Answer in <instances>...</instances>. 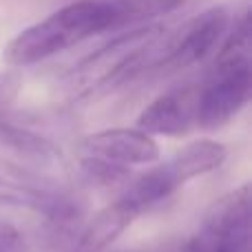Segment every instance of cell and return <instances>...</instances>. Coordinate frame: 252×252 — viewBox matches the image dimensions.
Listing matches in <instances>:
<instances>
[{
    "instance_id": "4fadbf2b",
    "label": "cell",
    "mask_w": 252,
    "mask_h": 252,
    "mask_svg": "<svg viewBox=\"0 0 252 252\" xmlns=\"http://www.w3.org/2000/svg\"><path fill=\"white\" fill-rule=\"evenodd\" d=\"M31 239L16 226L0 217V252H31Z\"/></svg>"
},
{
    "instance_id": "ba28073f",
    "label": "cell",
    "mask_w": 252,
    "mask_h": 252,
    "mask_svg": "<svg viewBox=\"0 0 252 252\" xmlns=\"http://www.w3.org/2000/svg\"><path fill=\"white\" fill-rule=\"evenodd\" d=\"M137 128L166 137L188 135L197 128V87H179L153 100L139 113Z\"/></svg>"
},
{
    "instance_id": "30bf717a",
    "label": "cell",
    "mask_w": 252,
    "mask_h": 252,
    "mask_svg": "<svg viewBox=\"0 0 252 252\" xmlns=\"http://www.w3.org/2000/svg\"><path fill=\"white\" fill-rule=\"evenodd\" d=\"M0 144L16 153L29 166L49 168L62 164V153L47 135L38 133L35 128L16 122L9 115L0 113Z\"/></svg>"
},
{
    "instance_id": "52a82bcc",
    "label": "cell",
    "mask_w": 252,
    "mask_h": 252,
    "mask_svg": "<svg viewBox=\"0 0 252 252\" xmlns=\"http://www.w3.org/2000/svg\"><path fill=\"white\" fill-rule=\"evenodd\" d=\"M80 155L100 157L118 166L153 164L159 159V146L153 135L139 128H104L84 135L78 142Z\"/></svg>"
},
{
    "instance_id": "8fae6325",
    "label": "cell",
    "mask_w": 252,
    "mask_h": 252,
    "mask_svg": "<svg viewBox=\"0 0 252 252\" xmlns=\"http://www.w3.org/2000/svg\"><path fill=\"white\" fill-rule=\"evenodd\" d=\"M184 4V0H113L115 22L113 31L126 29V27L146 25L159 16L175 11Z\"/></svg>"
},
{
    "instance_id": "7c38bea8",
    "label": "cell",
    "mask_w": 252,
    "mask_h": 252,
    "mask_svg": "<svg viewBox=\"0 0 252 252\" xmlns=\"http://www.w3.org/2000/svg\"><path fill=\"white\" fill-rule=\"evenodd\" d=\"M80 168H82L84 177L89 182L102 184V186H111V184H120L124 179H128V168L126 166L111 164V161H104L100 157L80 155Z\"/></svg>"
},
{
    "instance_id": "8992f818",
    "label": "cell",
    "mask_w": 252,
    "mask_h": 252,
    "mask_svg": "<svg viewBox=\"0 0 252 252\" xmlns=\"http://www.w3.org/2000/svg\"><path fill=\"white\" fill-rule=\"evenodd\" d=\"M177 252H250V186L235 188L208 206L201 223Z\"/></svg>"
},
{
    "instance_id": "5bb4252c",
    "label": "cell",
    "mask_w": 252,
    "mask_h": 252,
    "mask_svg": "<svg viewBox=\"0 0 252 252\" xmlns=\"http://www.w3.org/2000/svg\"><path fill=\"white\" fill-rule=\"evenodd\" d=\"M20 87L22 80L16 71H0V113H4L9 104L16 100Z\"/></svg>"
},
{
    "instance_id": "3957f363",
    "label": "cell",
    "mask_w": 252,
    "mask_h": 252,
    "mask_svg": "<svg viewBox=\"0 0 252 252\" xmlns=\"http://www.w3.org/2000/svg\"><path fill=\"white\" fill-rule=\"evenodd\" d=\"M161 33L164 27L151 22L128 27V31L118 33L73 66L69 73V87L78 95H91L133 80L144 73L148 51Z\"/></svg>"
},
{
    "instance_id": "5b68a950",
    "label": "cell",
    "mask_w": 252,
    "mask_h": 252,
    "mask_svg": "<svg viewBox=\"0 0 252 252\" xmlns=\"http://www.w3.org/2000/svg\"><path fill=\"white\" fill-rule=\"evenodd\" d=\"M228 22L230 16L226 7H210L184 22L175 33L164 35V31L153 42L144 71L173 73L201 62L210 51H215L219 40L226 35Z\"/></svg>"
},
{
    "instance_id": "277c9868",
    "label": "cell",
    "mask_w": 252,
    "mask_h": 252,
    "mask_svg": "<svg viewBox=\"0 0 252 252\" xmlns=\"http://www.w3.org/2000/svg\"><path fill=\"white\" fill-rule=\"evenodd\" d=\"M226 157L228 151L223 144L215 142V139H197V142L184 146L179 153H175L164 164L135 177L126 186L122 197H126L144 215L146 210L168 199L186 182L210 173V170H217L226 161Z\"/></svg>"
},
{
    "instance_id": "7a4b0ae2",
    "label": "cell",
    "mask_w": 252,
    "mask_h": 252,
    "mask_svg": "<svg viewBox=\"0 0 252 252\" xmlns=\"http://www.w3.org/2000/svg\"><path fill=\"white\" fill-rule=\"evenodd\" d=\"M252 87L250 18H239L201 87H197V128L217 130L239 115L248 104Z\"/></svg>"
},
{
    "instance_id": "9a60e30c",
    "label": "cell",
    "mask_w": 252,
    "mask_h": 252,
    "mask_svg": "<svg viewBox=\"0 0 252 252\" xmlns=\"http://www.w3.org/2000/svg\"><path fill=\"white\" fill-rule=\"evenodd\" d=\"M130 252H177V250H170L168 246H164V248H146V250H130Z\"/></svg>"
},
{
    "instance_id": "9c48e42d",
    "label": "cell",
    "mask_w": 252,
    "mask_h": 252,
    "mask_svg": "<svg viewBox=\"0 0 252 252\" xmlns=\"http://www.w3.org/2000/svg\"><path fill=\"white\" fill-rule=\"evenodd\" d=\"M139 215L142 213L120 195L113 204L97 210L87 223H80L64 252H104Z\"/></svg>"
},
{
    "instance_id": "6da1fadb",
    "label": "cell",
    "mask_w": 252,
    "mask_h": 252,
    "mask_svg": "<svg viewBox=\"0 0 252 252\" xmlns=\"http://www.w3.org/2000/svg\"><path fill=\"white\" fill-rule=\"evenodd\" d=\"M113 0H78L22 29L4 47L2 58L9 66L16 69L38 64L95 33L113 31Z\"/></svg>"
}]
</instances>
